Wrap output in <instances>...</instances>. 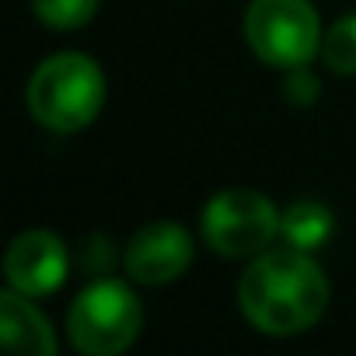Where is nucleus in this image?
Segmentation results:
<instances>
[{
    "label": "nucleus",
    "instance_id": "1",
    "mask_svg": "<svg viewBox=\"0 0 356 356\" xmlns=\"http://www.w3.org/2000/svg\"><path fill=\"white\" fill-rule=\"evenodd\" d=\"M241 314L262 335H300L328 307V280L311 252L266 248L238 283Z\"/></svg>",
    "mask_w": 356,
    "mask_h": 356
},
{
    "label": "nucleus",
    "instance_id": "2",
    "mask_svg": "<svg viewBox=\"0 0 356 356\" xmlns=\"http://www.w3.org/2000/svg\"><path fill=\"white\" fill-rule=\"evenodd\" d=\"M29 112L56 133H77L95 122L105 105V77L91 56L60 53L39 63L25 88Z\"/></svg>",
    "mask_w": 356,
    "mask_h": 356
},
{
    "label": "nucleus",
    "instance_id": "3",
    "mask_svg": "<svg viewBox=\"0 0 356 356\" xmlns=\"http://www.w3.org/2000/svg\"><path fill=\"white\" fill-rule=\"evenodd\" d=\"M143 311L136 293L126 283L115 280H98L84 286L67 314V332L77 353L88 356H115L133 346L140 335Z\"/></svg>",
    "mask_w": 356,
    "mask_h": 356
},
{
    "label": "nucleus",
    "instance_id": "4",
    "mask_svg": "<svg viewBox=\"0 0 356 356\" xmlns=\"http://www.w3.org/2000/svg\"><path fill=\"white\" fill-rule=\"evenodd\" d=\"M245 39L269 67H307L321 49V25L307 0H252L245 11Z\"/></svg>",
    "mask_w": 356,
    "mask_h": 356
},
{
    "label": "nucleus",
    "instance_id": "5",
    "mask_svg": "<svg viewBox=\"0 0 356 356\" xmlns=\"http://www.w3.org/2000/svg\"><path fill=\"white\" fill-rule=\"evenodd\" d=\"M280 234L276 207L255 189H224L203 210V241L227 259H248Z\"/></svg>",
    "mask_w": 356,
    "mask_h": 356
},
{
    "label": "nucleus",
    "instance_id": "6",
    "mask_svg": "<svg viewBox=\"0 0 356 356\" xmlns=\"http://www.w3.org/2000/svg\"><path fill=\"white\" fill-rule=\"evenodd\" d=\"M189 262H193V238L186 227L171 220L140 227L126 245V273L147 286L178 280L189 269Z\"/></svg>",
    "mask_w": 356,
    "mask_h": 356
},
{
    "label": "nucleus",
    "instance_id": "7",
    "mask_svg": "<svg viewBox=\"0 0 356 356\" xmlns=\"http://www.w3.org/2000/svg\"><path fill=\"white\" fill-rule=\"evenodd\" d=\"M67 248L49 231H25L11 241L4 255V276L11 290L29 297H46L67 280Z\"/></svg>",
    "mask_w": 356,
    "mask_h": 356
},
{
    "label": "nucleus",
    "instance_id": "8",
    "mask_svg": "<svg viewBox=\"0 0 356 356\" xmlns=\"http://www.w3.org/2000/svg\"><path fill=\"white\" fill-rule=\"evenodd\" d=\"M0 339L11 353H29V356H53L56 353V335L42 311L32 304L29 293L4 290L0 293Z\"/></svg>",
    "mask_w": 356,
    "mask_h": 356
},
{
    "label": "nucleus",
    "instance_id": "9",
    "mask_svg": "<svg viewBox=\"0 0 356 356\" xmlns=\"http://www.w3.org/2000/svg\"><path fill=\"white\" fill-rule=\"evenodd\" d=\"M335 231V217L328 207L314 203V200H300L293 207H286L280 213V234L290 248L300 252H318Z\"/></svg>",
    "mask_w": 356,
    "mask_h": 356
},
{
    "label": "nucleus",
    "instance_id": "10",
    "mask_svg": "<svg viewBox=\"0 0 356 356\" xmlns=\"http://www.w3.org/2000/svg\"><path fill=\"white\" fill-rule=\"evenodd\" d=\"M321 60L328 70L349 77L356 74V15L339 18L321 39Z\"/></svg>",
    "mask_w": 356,
    "mask_h": 356
},
{
    "label": "nucleus",
    "instance_id": "11",
    "mask_svg": "<svg viewBox=\"0 0 356 356\" xmlns=\"http://www.w3.org/2000/svg\"><path fill=\"white\" fill-rule=\"evenodd\" d=\"M32 11L46 29L74 32V29H84L95 18L98 0H32Z\"/></svg>",
    "mask_w": 356,
    "mask_h": 356
},
{
    "label": "nucleus",
    "instance_id": "12",
    "mask_svg": "<svg viewBox=\"0 0 356 356\" xmlns=\"http://www.w3.org/2000/svg\"><path fill=\"white\" fill-rule=\"evenodd\" d=\"M283 91H286V98L293 102V105H314L318 102V81L304 70V67H297L290 77H286V84H283Z\"/></svg>",
    "mask_w": 356,
    "mask_h": 356
}]
</instances>
